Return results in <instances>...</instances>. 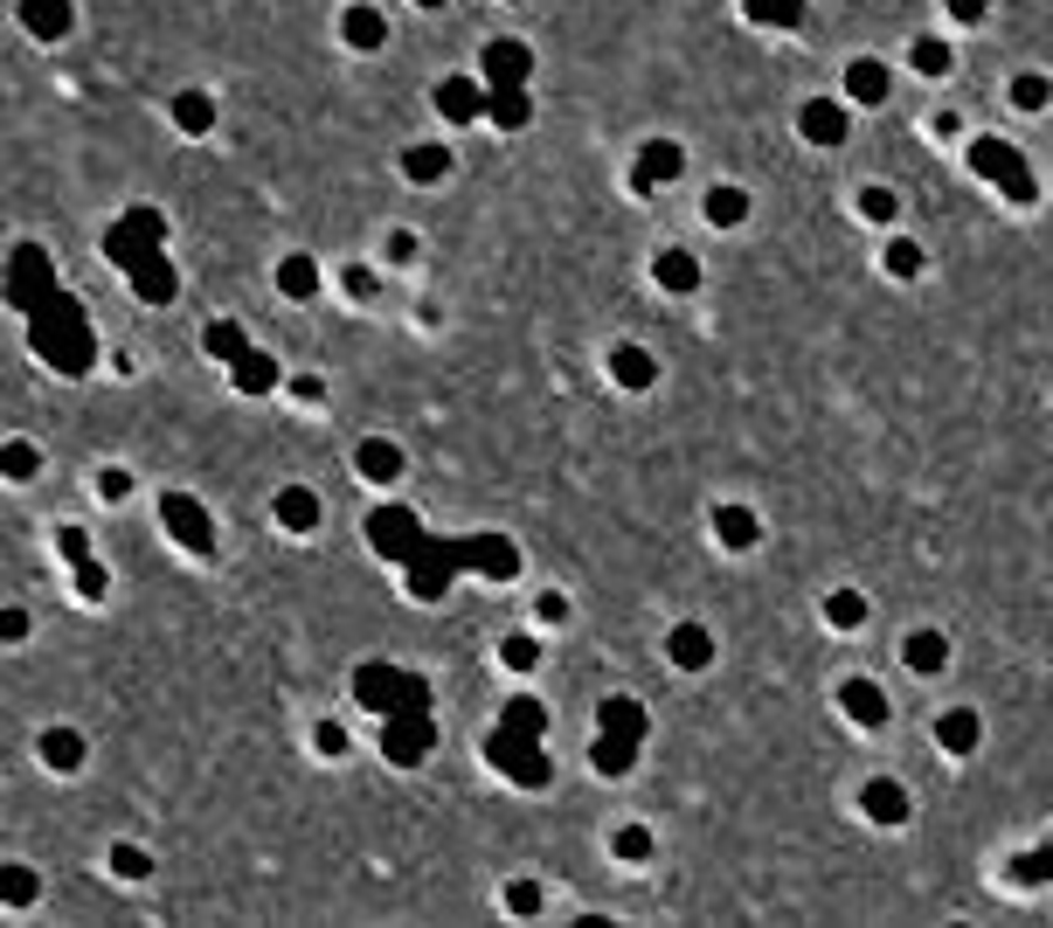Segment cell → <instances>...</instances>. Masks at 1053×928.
Listing matches in <instances>:
<instances>
[{
  "instance_id": "6da1fadb",
  "label": "cell",
  "mask_w": 1053,
  "mask_h": 928,
  "mask_svg": "<svg viewBox=\"0 0 1053 928\" xmlns=\"http://www.w3.org/2000/svg\"><path fill=\"white\" fill-rule=\"evenodd\" d=\"M409 569V597L417 603H436L457 576H485V582H513L520 576V548L506 534H423V548L402 561Z\"/></svg>"
},
{
  "instance_id": "7a4b0ae2",
  "label": "cell",
  "mask_w": 1053,
  "mask_h": 928,
  "mask_svg": "<svg viewBox=\"0 0 1053 928\" xmlns=\"http://www.w3.org/2000/svg\"><path fill=\"white\" fill-rule=\"evenodd\" d=\"M485 762H493L506 783L541 790L548 783V707L527 700V693H513L493 720V735H485Z\"/></svg>"
},
{
  "instance_id": "3957f363",
  "label": "cell",
  "mask_w": 1053,
  "mask_h": 928,
  "mask_svg": "<svg viewBox=\"0 0 1053 928\" xmlns=\"http://www.w3.org/2000/svg\"><path fill=\"white\" fill-rule=\"evenodd\" d=\"M29 340H35V354H42L56 375H91V368H97L91 319H84V305H76V298H63V292L29 313Z\"/></svg>"
},
{
  "instance_id": "277c9868",
  "label": "cell",
  "mask_w": 1053,
  "mask_h": 928,
  "mask_svg": "<svg viewBox=\"0 0 1053 928\" xmlns=\"http://www.w3.org/2000/svg\"><path fill=\"white\" fill-rule=\"evenodd\" d=\"M645 735H652V714L638 707L631 693H610L597 707V749H589L597 777H631L638 756H645Z\"/></svg>"
},
{
  "instance_id": "5b68a950",
  "label": "cell",
  "mask_w": 1053,
  "mask_h": 928,
  "mask_svg": "<svg viewBox=\"0 0 1053 928\" xmlns=\"http://www.w3.org/2000/svg\"><path fill=\"white\" fill-rule=\"evenodd\" d=\"M354 700H361L375 720H389V714H409V707H430V686H423V673H402V665H354Z\"/></svg>"
},
{
  "instance_id": "8992f818",
  "label": "cell",
  "mask_w": 1053,
  "mask_h": 928,
  "mask_svg": "<svg viewBox=\"0 0 1053 928\" xmlns=\"http://www.w3.org/2000/svg\"><path fill=\"white\" fill-rule=\"evenodd\" d=\"M970 173H978V180H991V188L1005 194L1012 209H1033V201H1040V188H1033V167H1025V152H1019L1012 139H991V133H984V139H970Z\"/></svg>"
},
{
  "instance_id": "52a82bcc",
  "label": "cell",
  "mask_w": 1053,
  "mask_h": 928,
  "mask_svg": "<svg viewBox=\"0 0 1053 928\" xmlns=\"http://www.w3.org/2000/svg\"><path fill=\"white\" fill-rule=\"evenodd\" d=\"M56 298V264H49L42 243H14L8 256V305L14 313H35V305Z\"/></svg>"
},
{
  "instance_id": "ba28073f",
  "label": "cell",
  "mask_w": 1053,
  "mask_h": 928,
  "mask_svg": "<svg viewBox=\"0 0 1053 928\" xmlns=\"http://www.w3.org/2000/svg\"><path fill=\"white\" fill-rule=\"evenodd\" d=\"M430 749H436V707H409V714L381 720V756H389L396 769H417Z\"/></svg>"
},
{
  "instance_id": "9c48e42d",
  "label": "cell",
  "mask_w": 1053,
  "mask_h": 928,
  "mask_svg": "<svg viewBox=\"0 0 1053 928\" xmlns=\"http://www.w3.org/2000/svg\"><path fill=\"white\" fill-rule=\"evenodd\" d=\"M160 527L181 540V548L194 555V561H209L215 555V513L201 506L194 493H160Z\"/></svg>"
},
{
  "instance_id": "30bf717a",
  "label": "cell",
  "mask_w": 1053,
  "mask_h": 928,
  "mask_svg": "<svg viewBox=\"0 0 1053 928\" xmlns=\"http://www.w3.org/2000/svg\"><path fill=\"white\" fill-rule=\"evenodd\" d=\"M160 243H167V215H160V209H146V201H139V209H125V215L105 229V256H112L118 271L133 264V256L160 250Z\"/></svg>"
},
{
  "instance_id": "8fae6325",
  "label": "cell",
  "mask_w": 1053,
  "mask_h": 928,
  "mask_svg": "<svg viewBox=\"0 0 1053 928\" xmlns=\"http://www.w3.org/2000/svg\"><path fill=\"white\" fill-rule=\"evenodd\" d=\"M368 548L381 555V561H409L423 548V520L409 506H375L368 513Z\"/></svg>"
},
{
  "instance_id": "7c38bea8",
  "label": "cell",
  "mask_w": 1053,
  "mask_h": 928,
  "mask_svg": "<svg viewBox=\"0 0 1053 928\" xmlns=\"http://www.w3.org/2000/svg\"><path fill=\"white\" fill-rule=\"evenodd\" d=\"M680 173H686V146L680 139H645L638 146V167H631V194L652 201L659 188H673Z\"/></svg>"
},
{
  "instance_id": "4fadbf2b",
  "label": "cell",
  "mask_w": 1053,
  "mask_h": 928,
  "mask_svg": "<svg viewBox=\"0 0 1053 928\" xmlns=\"http://www.w3.org/2000/svg\"><path fill=\"white\" fill-rule=\"evenodd\" d=\"M478 76H485V91L527 84V76H534V49H527L520 35H493V42L478 49Z\"/></svg>"
},
{
  "instance_id": "5bb4252c",
  "label": "cell",
  "mask_w": 1053,
  "mask_h": 928,
  "mask_svg": "<svg viewBox=\"0 0 1053 928\" xmlns=\"http://www.w3.org/2000/svg\"><path fill=\"white\" fill-rule=\"evenodd\" d=\"M125 277H133L139 305H173V298H181V271H173L167 243H160V250H146V256H133V264H125Z\"/></svg>"
},
{
  "instance_id": "9a60e30c",
  "label": "cell",
  "mask_w": 1053,
  "mask_h": 928,
  "mask_svg": "<svg viewBox=\"0 0 1053 928\" xmlns=\"http://www.w3.org/2000/svg\"><path fill=\"white\" fill-rule=\"evenodd\" d=\"M839 714L853 720V728H887L894 720V700L881 693V679H866V673H853V679H839Z\"/></svg>"
},
{
  "instance_id": "2e32d148",
  "label": "cell",
  "mask_w": 1053,
  "mask_h": 928,
  "mask_svg": "<svg viewBox=\"0 0 1053 928\" xmlns=\"http://www.w3.org/2000/svg\"><path fill=\"white\" fill-rule=\"evenodd\" d=\"M798 133L804 146H845V133H853V112H845V97H804L798 105Z\"/></svg>"
},
{
  "instance_id": "e0dca14e",
  "label": "cell",
  "mask_w": 1053,
  "mask_h": 928,
  "mask_svg": "<svg viewBox=\"0 0 1053 928\" xmlns=\"http://www.w3.org/2000/svg\"><path fill=\"white\" fill-rule=\"evenodd\" d=\"M839 91H845V105L881 112V105H887V91H894V70H887L881 56H853V63H845V76H839Z\"/></svg>"
},
{
  "instance_id": "ac0fdd59",
  "label": "cell",
  "mask_w": 1053,
  "mask_h": 928,
  "mask_svg": "<svg viewBox=\"0 0 1053 928\" xmlns=\"http://www.w3.org/2000/svg\"><path fill=\"white\" fill-rule=\"evenodd\" d=\"M271 520L285 527V534H319V527H326V499L313 493V485H277Z\"/></svg>"
},
{
  "instance_id": "d6986e66",
  "label": "cell",
  "mask_w": 1053,
  "mask_h": 928,
  "mask_svg": "<svg viewBox=\"0 0 1053 928\" xmlns=\"http://www.w3.org/2000/svg\"><path fill=\"white\" fill-rule=\"evenodd\" d=\"M430 97H436V118L444 125H478L485 118V76H444Z\"/></svg>"
},
{
  "instance_id": "ffe728a7",
  "label": "cell",
  "mask_w": 1053,
  "mask_h": 928,
  "mask_svg": "<svg viewBox=\"0 0 1053 928\" xmlns=\"http://www.w3.org/2000/svg\"><path fill=\"white\" fill-rule=\"evenodd\" d=\"M860 811L881 824V832H902V824L915 818V804H908V790L894 783V777H873L866 790H860Z\"/></svg>"
},
{
  "instance_id": "44dd1931",
  "label": "cell",
  "mask_w": 1053,
  "mask_h": 928,
  "mask_svg": "<svg viewBox=\"0 0 1053 928\" xmlns=\"http://www.w3.org/2000/svg\"><path fill=\"white\" fill-rule=\"evenodd\" d=\"M665 658H673L680 673H707V665H714V631L686 616V624H673V631H665Z\"/></svg>"
},
{
  "instance_id": "7402d4cb",
  "label": "cell",
  "mask_w": 1053,
  "mask_h": 928,
  "mask_svg": "<svg viewBox=\"0 0 1053 928\" xmlns=\"http://www.w3.org/2000/svg\"><path fill=\"white\" fill-rule=\"evenodd\" d=\"M978 741H984L978 707H943V714H936V749H943V756H978Z\"/></svg>"
},
{
  "instance_id": "603a6c76",
  "label": "cell",
  "mask_w": 1053,
  "mask_h": 928,
  "mask_svg": "<svg viewBox=\"0 0 1053 928\" xmlns=\"http://www.w3.org/2000/svg\"><path fill=\"white\" fill-rule=\"evenodd\" d=\"M610 381H618V389H631V396H645V389H659V360L638 347V340H624V347H610Z\"/></svg>"
},
{
  "instance_id": "cb8c5ba5",
  "label": "cell",
  "mask_w": 1053,
  "mask_h": 928,
  "mask_svg": "<svg viewBox=\"0 0 1053 928\" xmlns=\"http://www.w3.org/2000/svg\"><path fill=\"white\" fill-rule=\"evenodd\" d=\"M340 35H347V49L375 56V49H389V14H381L375 0H354V8L340 14Z\"/></svg>"
},
{
  "instance_id": "d4e9b609",
  "label": "cell",
  "mask_w": 1053,
  "mask_h": 928,
  "mask_svg": "<svg viewBox=\"0 0 1053 928\" xmlns=\"http://www.w3.org/2000/svg\"><path fill=\"white\" fill-rule=\"evenodd\" d=\"M652 285L673 292V298H693V292H701V256H693V250H659L652 256Z\"/></svg>"
},
{
  "instance_id": "484cf974",
  "label": "cell",
  "mask_w": 1053,
  "mask_h": 928,
  "mask_svg": "<svg viewBox=\"0 0 1053 928\" xmlns=\"http://www.w3.org/2000/svg\"><path fill=\"white\" fill-rule=\"evenodd\" d=\"M714 540H722L728 555H749L756 540H762V520H756V506H714Z\"/></svg>"
},
{
  "instance_id": "4316f807",
  "label": "cell",
  "mask_w": 1053,
  "mask_h": 928,
  "mask_svg": "<svg viewBox=\"0 0 1053 928\" xmlns=\"http://www.w3.org/2000/svg\"><path fill=\"white\" fill-rule=\"evenodd\" d=\"M354 472H361L368 485H396L402 478V444H389V436H361V444H354Z\"/></svg>"
},
{
  "instance_id": "83f0119b",
  "label": "cell",
  "mask_w": 1053,
  "mask_h": 928,
  "mask_svg": "<svg viewBox=\"0 0 1053 928\" xmlns=\"http://www.w3.org/2000/svg\"><path fill=\"white\" fill-rule=\"evenodd\" d=\"M485 118H493L499 133H527V125H534V91H527V84L485 91Z\"/></svg>"
},
{
  "instance_id": "f1b7e54d",
  "label": "cell",
  "mask_w": 1053,
  "mask_h": 928,
  "mask_svg": "<svg viewBox=\"0 0 1053 928\" xmlns=\"http://www.w3.org/2000/svg\"><path fill=\"white\" fill-rule=\"evenodd\" d=\"M21 29L42 35V42H63L76 29V8L70 0H21Z\"/></svg>"
},
{
  "instance_id": "f546056e",
  "label": "cell",
  "mask_w": 1053,
  "mask_h": 928,
  "mask_svg": "<svg viewBox=\"0 0 1053 928\" xmlns=\"http://www.w3.org/2000/svg\"><path fill=\"white\" fill-rule=\"evenodd\" d=\"M902 658H908V673H915V679H936L943 665H949V637H943V631H929V624H922V631H908V644H902Z\"/></svg>"
},
{
  "instance_id": "4dcf8cb0",
  "label": "cell",
  "mask_w": 1053,
  "mask_h": 928,
  "mask_svg": "<svg viewBox=\"0 0 1053 928\" xmlns=\"http://www.w3.org/2000/svg\"><path fill=\"white\" fill-rule=\"evenodd\" d=\"M229 381H236L243 396H271L277 381H285V368H277V360H271L264 347H250L243 360H229Z\"/></svg>"
},
{
  "instance_id": "1f68e13d",
  "label": "cell",
  "mask_w": 1053,
  "mask_h": 928,
  "mask_svg": "<svg viewBox=\"0 0 1053 928\" xmlns=\"http://www.w3.org/2000/svg\"><path fill=\"white\" fill-rule=\"evenodd\" d=\"M701 215H707L714 229H741V222H749V188H735V180H714L707 201H701Z\"/></svg>"
},
{
  "instance_id": "d6a6232c",
  "label": "cell",
  "mask_w": 1053,
  "mask_h": 928,
  "mask_svg": "<svg viewBox=\"0 0 1053 928\" xmlns=\"http://www.w3.org/2000/svg\"><path fill=\"white\" fill-rule=\"evenodd\" d=\"M277 292H285V298H319V292H326V271H319V256L292 250L285 264H277Z\"/></svg>"
},
{
  "instance_id": "836d02e7",
  "label": "cell",
  "mask_w": 1053,
  "mask_h": 928,
  "mask_svg": "<svg viewBox=\"0 0 1053 928\" xmlns=\"http://www.w3.org/2000/svg\"><path fill=\"white\" fill-rule=\"evenodd\" d=\"M444 173H451V146H436V139L402 146V180H417V188H436Z\"/></svg>"
},
{
  "instance_id": "e575fe53",
  "label": "cell",
  "mask_w": 1053,
  "mask_h": 928,
  "mask_svg": "<svg viewBox=\"0 0 1053 928\" xmlns=\"http://www.w3.org/2000/svg\"><path fill=\"white\" fill-rule=\"evenodd\" d=\"M35 749H42V762L56 769V777H76V769H84V735L76 728H42Z\"/></svg>"
},
{
  "instance_id": "d590c367",
  "label": "cell",
  "mask_w": 1053,
  "mask_h": 928,
  "mask_svg": "<svg viewBox=\"0 0 1053 928\" xmlns=\"http://www.w3.org/2000/svg\"><path fill=\"white\" fill-rule=\"evenodd\" d=\"M173 125H181L188 139L215 133V91H173Z\"/></svg>"
},
{
  "instance_id": "8d00e7d4",
  "label": "cell",
  "mask_w": 1053,
  "mask_h": 928,
  "mask_svg": "<svg viewBox=\"0 0 1053 928\" xmlns=\"http://www.w3.org/2000/svg\"><path fill=\"white\" fill-rule=\"evenodd\" d=\"M908 63H915V76H929V84H943V76L957 70V49H949L943 35H915V49H908Z\"/></svg>"
},
{
  "instance_id": "74e56055",
  "label": "cell",
  "mask_w": 1053,
  "mask_h": 928,
  "mask_svg": "<svg viewBox=\"0 0 1053 928\" xmlns=\"http://www.w3.org/2000/svg\"><path fill=\"white\" fill-rule=\"evenodd\" d=\"M741 14L756 21V29H804V0H741Z\"/></svg>"
},
{
  "instance_id": "f35d334b",
  "label": "cell",
  "mask_w": 1053,
  "mask_h": 928,
  "mask_svg": "<svg viewBox=\"0 0 1053 928\" xmlns=\"http://www.w3.org/2000/svg\"><path fill=\"white\" fill-rule=\"evenodd\" d=\"M866 616H873V603L860 597V589H825V624L832 631H860Z\"/></svg>"
},
{
  "instance_id": "ab89813d",
  "label": "cell",
  "mask_w": 1053,
  "mask_h": 928,
  "mask_svg": "<svg viewBox=\"0 0 1053 928\" xmlns=\"http://www.w3.org/2000/svg\"><path fill=\"white\" fill-rule=\"evenodd\" d=\"M610 853H618L624 866H645V860L659 853V839H652V824H618V832H610Z\"/></svg>"
},
{
  "instance_id": "60d3db41",
  "label": "cell",
  "mask_w": 1053,
  "mask_h": 928,
  "mask_svg": "<svg viewBox=\"0 0 1053 928\" xmlns=\"http://www.w3.org/2000/svg\"><path fill=\"white\" fill-rule=\"evenodd\" d=\"M1046 880H1053V839L1025 845V853L1012 860V887H1046Z\"/></svg>"
},
{
  "instance_id": "b9f144b4",
  "label": "cell",
  "mask_w": 1053,
  "mask_h": 928,
  "mask_svg": "<svg viewBox=\"0 0 1053 928\" xmlns=\"http://www.w3.org/2000/svg\"><path fill=\"white\" fill-rule=\"evenodd\" d=\"M201 347H209V360H222V368L250 354V340H243V326H236V319H215L209 333H201Z\"/></svg>"
},
{
  "instance_id": "7bdbcfd3",
  "label": "cell",
  "mask_w": 1053,
  "mask_h": 928,
  "mask_svg": "<svg viewBox=\"0 0 1053 928\" xmlns=\"http://www.w3.org/2000/svg\"><path fill=\"white\" fill-rule=\"evenodd\" d=\"M0 472H8L14 485H29L42 472V451L29 444V436H8V444H0Z\"/></svg>"
},
{
  "instance_id": "ee69618b",
  "label": "cell",
  "mask_w": 1053,
  "mask_h": 928,
  "mask_svg": "<svg viewBox=\"0 0 1053 928\" xmlns=\"http://www.w3.org/2000/svg\"><path fill=\"white\" fill-rule=\"evenodd\" d=\"M499 665H506V673H534V665H541V637H534V631H506L499 637Z\"/></svg>"
},
{
  "instance_id": "f6af8a7d",
  "label": "cell",
  "mask_w": 1053,
  "mask_h": 928,
  "mask_svg": "<svg viewBox=\"0 0 1053 928\" xmlns=\"http://www.w3.org/2000/svg\"><path fill=\"white\" fill-rule=\"evenodd\" d=\"M860 215H866L873 229H887L894 215H902V194H894V188H881V180H866V188H860Z\"/></svg>"
},
{
  "instance_id": "bcb514c9",
  "label": "cell",
  "mask_w": 1053,
  "mask_h": 928,
  "mask_svg": "<svg viewBox=\"0 0 1053 928\" xmlns=\"http://www.w3.org/2000/svg\"><path fill=\"white\" fill-rule=\"evenodd\" d=\"M35 894H42V880H35V873L14 860V866H8V880H0V908H8V915H21V908H29Z\"/></svg>"
},
{
  "instance_id": "7dc6e473",
  "label": "cell",
  "mask_w": 1053,
  "mask_h": 928,
  "mask_svg": "<svg viewBox=\"0 0 1053 928\" xmlns=\"http://www.w3.org/2000/svg\"><path fill=\"white\" fill-rule=\"evenodd\" d=\"M1012 105H1019V112H1046V105H1053V84H1046L1040 70H1019V76H1012Z\"/></svg>"
},
{
  "instance_id": "c3c4849f",
  "label": "cell",
  "mask_w": 1053,
  "mask_h": 928,
  "mask_svg": "<svg viewBox=\"0 0 1053 928\" xmlns=\"http://www.w3.org/2000/svg\"><path fill=\"white\" fill-rule=\"evenodd\" d=\"M105 866L118 873V880H146V873H152V860H146V845H133V839H118L112 853H105Z\"/></svg>"
},
{
  "instance_id": "681fc988",
  "label": "cell",
  "mask_w": 1053,
  "mask_h": 928,
  "mask_svg": "<svg viewBox=\"0 0 1053 928\" xmlns=\"http://www.w3.org/2000/svg\"><path fill=\"white\" fill-rule=\"evenodd\" d=\"M881 264H887V277H902V285H908V277H922V243L894 236V243L881 250Z\"/></svg>"
},
{
  "instance_id": "f907efd6",
  "label": "cell",
  "mask_w": 1053,
  "mask_h": 928,
  "mask_svg": "<svg viewBox=\"0 0 1053 928\" xmlns=\"http://www.w3.org/2000/svg\"><path fill=\"white\" fill-rule=\"evenodd\" d=\"M105 589H112L105 561H97V555H91V561H76V597H84V603H105Z\"/></svg>"
},
{
  "instance_id": "816d5d0a",
  "label": "cell",
  "mask_w": 1053,
  "mask_h": 928,
  "mask_svg": "<svg viewBox=\"0 0 1053 928\" xmlns=\"http://www.w3.org/2000/svg\"><path fill=\"white\" fill-rule=\"evenodd\" d=\"M569 616H576V603L561 597V589H541V597H534V624L555 631V624H569Z\"/></svg>"
},
{
  "instance_id": "f5cc1de1",
  "label": "cell",
  "mask_w": 1053,
  "mask_h": 928,
  "mask_svg": "<svg viewBox=\"0 0 1053 928\" xmlns=\"http://www.w3.org/2000/svg\"><path fill=\"white\" fill-rule=\"evenodd\" d=\"M506 908H513V915H541V908H548V887H541V880H513V887H506Z\"/></svg>"
},
{
  "instance_id": "db71d44e",
  "label": "cell",
  "mask_w": 1053,
  "mask_h": 928,
  "mask_svg": "<svg viewBox=\"0 0 1053 928\" xmlns=\"http://www.w3.org/2000/svg\"><path fill=\"white\" fill-rule=\"evenodd\" d=\"M97 499H133V472H125V464H105V472H97Z\"/></svg>"
},
{
  "instance_id": "11a10c76",
  "label": "cell",
  "mask_w": 1053,
  "mask_h": 928,
  "mask_svg": "<svg viewBox=\"0 0 1053 928\" xmlns=\"http://www.w3.org/2000/svg\"><path fill=\"white\" fill-rule=\"evenodd\" d=\"M313 749H319L326 762H340V756H347V728H340V720H319V728H313Z\"/></svg>"
},
{
  "instance_id": "9f6ffc18",
  "label": "cell",
  "mask_w": 1053,
  "mask_h": 928,
  "mask_svg": "<svg viewBox=\"0 0 1053 928\" xmlns=\"http://www.w3.org/2000/svg\"><path fill=\"white\" fill-rule=\"evenodd\" d=\"M56 555L70 561V569H76V561H91V534L84 527H56Z\"/></svg>"
},
{
  "instance_id": "6f0895ef",
  "label": "cell",
  "mask_w": 1053,
  "mask_h": 928,
  "mask_svg": "<svg viewBox=\"0 0 1053 928\" xmlns=\"http://www.w3.org/2000/svg\"><path fill=\"white\" fill-rule=\"evenodd\" d=\"M381 256H389V264H417V236H409V229H389V236H381Z\"/></svg>"
},
{
  "instance_id": "680465c9",
  "label": "cell",
  "mask_w": 1053,
  "mask_h": 928,
  "mask_svg": "<svg viewBox=\"0 0 1053 928\" xmlns=\"http://www.w3.org/2000/svg\"><path fill=\"white\" fill-rule=\"evenodd\" d=\"M949 8V21H957V29H978V21L991 14V0H943Z\"/></svg>"
},
{
  "instance_id": "91938a15",
  "label": "cell",
  "mask_w": 1053,
  "mask_h": 928,
  "mask_svg": "<svg viewBox=\"0 0 1053 928\" xmlns=\"http://www.w3.org/2000/svg\"><path fill=\"white\" fill-rule=\"evenodd\" d=\"M340 285H347L354 298H375V271H368V264H347V271H340Z\"/></svg>"
},
{
  "instance_id": "94428289",
  "label": "cell",
  "mask_w": 1053,
  "mask_h": 928,
  "mask_svg": "<svg viewBox=\"0 0 1053 928\" xmlns=\"http://www.w3.org/2000/svg\"><path fill=\"white\" fill-rule=\"evenodd\" d=\"M0 637H8V644H21V637H29V610H14V603L0 610Z\"/></svg>"
},
{
  "instance_id": "6125c7cd",
  "label": "cell",
  "mask_w": 1053,
  "mask_h": 928,
  "mask_svg": "<svg viewBox=\"0 0 1053 928\" xmlns=\"http://www.w3.org/2000/svg\"><path fill=\"white\" fill-rule=\"evenodd\" d=\"M292 396H298V402H326V381H319V375H298Z\"/></svg>"
},
{
  "instance_id": "be15d7a7",
  "label": "cell",
  "mask_w": 1053,
  "mask_h": 928,
  "mask_svg": "<svg viewBox=\"0 0 1053 928\" xmlns=\"http://www.w3.org/2000/svg\"><path fill=\"white\" fill-rule=\"evenodd\" d=\"M417 8H444V0H417Z\"/></svg>"
}]
</instances>
